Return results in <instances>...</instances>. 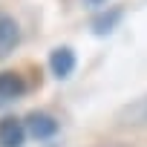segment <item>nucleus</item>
I'll return each instance as SVG.
<instances>
[{"label": "nucleus", "instance_id": "nucleus-1", "mask_svg": "<svg viewBox=\"0 0 147 147\" xmlns=\"http://www.w3.org/2000/svg\"><path fill=\"white\" fill-rule=\"evenodd\" d=\"M26 141V124L6 115L0 118V147H23Z\"/></svg>", "mask_w": 147, "mask_h": 147}, {"label": "nucleus", "instance_id": "nucleus-2", "mask_svg": "<svg viewBox=\"0 0 147 147\" xmlns=\"http://www.w3.org/2000/svg\"><path fill=\"white\" fill-rule=\"evenodd\" d=\"M49 69L55 78H69L75 72V52L69 46H58L49 52Z\"/></svg>", "mask_w": 147, "mask_h": 147}, {"label": "nucleus", "instance_id": "nucleus-3", "mask_svg": "<svg viewBox=\"0 0 147 147\" xmlns=\"http://www.w3.org/2000/svg\"><path fill=\"white\" fill-rule=\"evenodd\" d=\"M23 124H26V133L35 136V138H49V136L58 133V121L52 115H46V113H32Z\"/></svg>", "mask_w": 147, "mask_h": 147}, {"label": "nucleus", "instance_id": "nucleus-4", "mask_svg": "<svg viewBox=\"0 0 147 147\" xmlns=\"http://www.w3.org/2000/svg\"><path fill=\"white\" fill-rule=\"evenodd\" d=\"M20 40V29H18V20L9 18V15H0V58H6Z\"/></svg>", "mask_w": 147, "mask_h": 147}, {"label": "nucleus", "instance_id": "nucleus-5", "mask_svg": "<svg viewBox=\"0 0 147 147\" xmlns=\"http://www.w3.org/2000/svg\"><path fill=\"white\" fill-rule=\"evenodd\" d=\"M23 90L26 84L18 72H0V98H18Z\"/></svg>", "mask_w": 147, "mask_h": 147}, {"label": "nucleus", "instance_id": "nucleus-6", "mask_svg": "<svg viewBox=\"0 0 147 147\" xmlns=\"http://www.w3.org/2000/svg\"><path fill=\"white\" fill-rule=\"evenodd\" d=\"M121 20V9H110V12H101L95 20H92V32L95 35H110L115 29V23Z\"/></svg>", "mask_w": 147, "mask_h": 147}, {"label": "nucleus", "instance_id": "nucleus-7", "mask_svg": "<svg viewBox=\"0 0 147 147\" xmlns=\"http://www.w3.org/2000/svg\"><path fill=\"white\" fill-rule=\"evenodd\" d=\"M84 3H87V6H95V9H98V6H104V3H107V0H84Z\"/></svg>", "mask_w": 147, "mask_h": 147}, {"label": "nucleus", "instance_id": "nucleus-8", "mask_svg": "<svg viewBox=\"0 0 147 147\" xmlns=\"http://www.w3.org/2000/svg\"><path fill=\"white\" fill-rule=\"evenodd\" d=\"M101 147H121V144H101Z\"/></svg>", "mask_w": 147, "mask_h": 147}]
</instances>
